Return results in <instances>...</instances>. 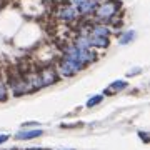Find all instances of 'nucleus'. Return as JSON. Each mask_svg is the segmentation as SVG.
<instances>
[{
  "mask_svg": "<svg viewBox=\"0 0 150 150\" xmlns=\"http://www.w3.org/2000/svg\"><path fill=\"white\" fill-rule=\"evenodd\" d=\"M75 17H77V10H75L74 5H67V7H64V8L60 10V18L65 20V22L75 20Z\"/></svg>",
  "mask_w": 150,
  "mask_h": 150,
  "instance_id": "20e7f679",
  "label": "nucleus"
},
{
  "mask_svg": "<svg viewBox=\"0 0 150 150\" xmlns=\"http://www.w3.org/2000/svg\"><path fill=\"white\" fill-rule=\"evenodd\" d=\"M72 2H74V7H80L82 4H85L87 0H72Z\"/></svg>",
  "mask_w": 150,
  "mask_h": 150,
  "instance_id": "ddd939ff",
  "label": "nucleus"
},
{
  "mask_svg": "<svg viewBox=\"0 0 150 150\" xmlns=\"http://www.w3.org/2000/svg\"><path fill=\"white\" fill-rule=\"evenodd\" d=\"M97 4H98V0H87L85 4H82L79 7V10H80L82 15H88V13H92L97 8Z\"/></svg>",
  "mask_w": 150,
  "mask_h": 150,
  "instance_id": "423d86ee",
  "label": "nucleus"
},
{
  "mask_svg": "<svg viewBox=\"0 0 150 150\" xmlns=\"http://www.w3.org/2000/svg\"><path fill=\"white\" fill-rule=\"evenodd\" d=\"M103 100L102 95H93L92 98H88V102H87V107H95V105H98V103Z\"/></svg>",
  "mask_w": 150,
  "mask_h": 150,
  "instance_id": "9b49d317",
  "label": "nucleus"
},
{
  "mask_svg": "<svg viewBox=\"0 0 150 150\" xmlns=\"http://www.w3.org/2000/svg\"><path fill=\"white\" fill-rule=\"evenodd\" d=\"M134 37H135V32L134 30H129V32H125L120 37V43H129L130 40H134Z\"/></svg>",
  "mask_w": 150,
  "mask_h": 150,
  "instance_id": "9d476101",
  "label": "nucleus"
},
{
  "mask_svg": "<svg viewBox=\"0 0 150 150\" xmlns=\"http://www.w3.org/2000/svg\"><path fill=\"white\" fill-rule=\"evenodd\" d=\"M7 98V88H5V83L0 80V100H5Z\"/></svg>",
  "mask_w": 150,
  "mask_h": 150,
  "instance_id": "f8f14e48",
  "label": "nucleus"
},
{
  "mask_svg": "<svg viewBox=\"0 0 150 150\" xmlns=\"http://www.w3.org/2000/svg\"><path fill=\"white\" fill-rule=\"evenodd\" d=\"M140 137H142V140H144V142H149V134H145V132H140Z\"/></svg>",
  "mask_w": 150,
  "mask_h": 150,
  "instance_id": "4468645a",
  "label": "nucleus"
},
{
  "mask_svg": "<svg viewBox=\"0 0 150 150\" xmlns=\"http://www.w3.org/2000/svg\"><path fill=\"white\" fill-rule=\"evenodd\" d=\"M117 10H118L117 2H105V4H102L100 7L95 8V17L98 20H110V18L115 15Z\"/></svg>",
  "mask_w": 150,
  "mask_h": 150,
  "instance_id": "f257e3e1",
  "label": "nucleus"
},
{
  "mask_svg": "<svg viewBox=\"0 0 150 150\" xmlns=\"http://www.w3.org/2000/svg\"><path fill=\"white\" fill-rule=\"evenodd\" d=\"M42 134H43L42 130H22V132L17 134V139L18 140H30V139H37V137H40Z\"/></svg>",
  "mask_w": 150,
  "mask_h": 150,
  "instance_id": "39448f33",
  "label": "nucleus"
},
{
  "mask_svg": "<svg viewBox=\"0 0 150 150\" xmlns=\"http://www.w3.org/2000/svg\"><path fill=\"white\" fill-rule=\"evenodd\" d=\"M90 35H93V37H105V38H108V35H110V28L105 27V25H95V27L92 28Z\"/></svg>",
  "mask_w": 150,
  "mask_h": 150,
  "instance_id": "6e6552de",
  "label": "nucleus"
},
{
  "mask_svg": "<svg viewBox=\"0 0 150 150\" xmlns=\"http://www.w3.org/2000/svg\"><path fill=\"white\" fill-rule=\"evenodd\" d=\"M10 150H15V149H10Z\"/></svg>",
  "mask_w": 150,
  "mask_h": 150,
  "instance_id": "f3484780",
  "label": "nucleus"
},
{
  "mask_svg": "<svg viewBox=\"0 0 150 150\" xmlns=\"http://www.w3.org/2000/svg\"><path fill=\"white\" fill-rule=\"evenodd\" d=\"M7 139H8V135H0V144H4V142H7Z\"/></svg>",
  "mask_w": 150,
  "mask_h": 150,
  "instance_id": "2eb2a0df",
  "label": "nucleus"
},
{
  "mask_svg": "<svg viewBox=\"0 0 150 150\" xmlns=\"http://www.w3.org/2000/svg\"><path fill=\"white\" fill-rule=\"evenodd\" d=\"M127 87V82H123V80H117V82H113L112 85L107 88V92H118V90H122V88H125Z\"/></svg>",
  "mask_w": 150,
  "mask_h": 150,
  "instance_id": "1a4fd4ad",
  "label": "nucleus"
},
{
  "mask_svg": "<svg viewBox=\"0 0 150 150\" xmlns=\"http://www.w3.org/2000/svg\"><path fill=\"white\" fill-rule=\"evenodd\" d=\"M83 65L79 64L77 60L74 59H69V57H64V59L60 60V65H59V70L60 74L65 75V77H70V75H75L79 70L82 69Z\"/></svg>",
  "mask_w": 150,
  "mask_h": 150,
  "instance_id": "f03ea898",
  "label": "nucleus"
},
{
  "mask_svg": "<svg viewBox=\"0 0 150 150\" xmlns=\"http://www.w3.org/2000/svg\"><path fill=\"white\" fill-rule=\"evenodd\" d=\"M38 75V79H40V83L43 85H50V83H55L57 82V72L54 69H43Z\"/></svg>",
  "mask_w": 150,
  "mask_h": 150,
  "instance_id": "7ed1b4c3",
  "label": "nucleus"
},
{
  "mask_svg": "<svg viewBox=\"0 0 150 150\" xmlns=\"http://www.w3.org/2000/svg\"><path fill=\"white\" fill-rule=\"evenodd\" d=\"M27 150H42V149H27Z\"/></svg>",
  "mask_w": 150,
  "mask_h": 150,
  "instance_id": "dca6fc26",
  "label": "nucleus"
},
{
  "mask_svg": "<svg viewBox=\"0 0 150 150\" xmlns=\"http://www.w3.org/2000/svg\"><path fill=\"white\" fill-rule=\"evenodd\" d=\"M88 38V45L90 47H98V48H105L108 45V38L105 37H93V35H90Z\"/></svg>",
  "mask_w": 150,
  "mask_h": 150,
  "instance_id": "0eeeda50",
  "label": "nucleus"
}]
</instances>
